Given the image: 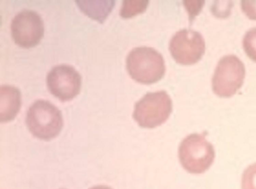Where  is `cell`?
<instances>
[{
    "instance_id": "cell-5",
    "label": "cell",
    "mask_w": 256,
    "mask_h": 189,
    "mask_svg": "<svg viewBox=\"0 0 256 189\" xmlns=\"http://www.w3.org/2000/svg\"><path fill=\"white\" fill-rule=\"evenodd\" d=\"M244 76V66L236 56H224L218 62L212 77L213 92L221 98L232 96L242 85Z\"/></svg>"
},
{
    "instance_id": "cell-4",
    "label": "cell",
    "mask_w": 256,
    "mask_h": 189,
    "mask_svg": "<svg viewBox=\"0 0 256 189\" xmlns=\"http://www.w3.org/2000/svg\"><path fill=\"white\" fill-rule=\"evenodd\" d=\"M172 110V100L166 91L148 92L136 103L132 117L140 127L152 128L164 124Z\"/></svg>"
},
{
    "instance_id": "cell-14",
    "label": "cell",
    "mask_w": 256,
    "mask_h": 189,
    "mask_svg": "<svg viewBox=\"0 0 256 189\" xmlns=\"http://www.w3.org/2000/svg\"><path fill=\"white\" fill-rule=\"evenodd\" d=\"M183 4L188 12L190 21L192 22L202 10L204 4V0H184Z\"/></svg>"
},
{
    "instance_id": "cell-7",
    "label": "cell",
    "mask_w": 256,
    "mask_h": 189,
    "mask_svg": "<svg viewBox=\"0 0 256 189\" xmlns=\"http://www.w3.org/2000/svg\"><path fill=\"white\" fill-rule=\"evenodd\" d=\"M10 30L16 44L22 48H30L38 44L44 36V22L36 12L24 10L14 18Z\"/></svg>"
},
{
    "instance_id": "cell-6",
    "label": "cell",
    "mask_w": 256,
    "mask_h": 189,
    "mask_svg": "<svg viewBox=\"0 0 256 189\" xmlns=\"http://www.w3.org/2000/svg\"><path fill=\"white\" fill-rule=\"evenodd\" d=\"M205 42L202 34L192 30L183 29L172 38L169 50L178 64L190 65L198 62L205 52Z\"/></svg>"
},
{
    "instance_id": "cell-15",
    "label": "cell",
    "mask_w": 256,
    "mask_h": 189,
    "mask_svg": "<svg viewBox=\"0 0 256 189\" xmlns=\"http://www.w3.org/2000/svg\"><path fill=\"white\" fill-rule=\"evenodd\" d=\"M241 6L243 12L248 18L256 20V0H242Z\"/></svg>"
},
{
    "instance_id": "cell-17",
    "label": "cell",
    "mask_w": 256,
    "mask_h": 189,
    "mask_svg": "<svg viewBox=\"0 0 256 189\" xmlns=\"http://www.w3.org/2000/svg\"><path fill=\"white\" fill-rule=\"evenodd\" d=\"M62 189H64V188H62Z\"/></svg>"
},
{
    "instance_id": "cell-11",
    "label": "cell",
    "mask_w": 256,
    "mask_h": 189,
    "mask_svg": "<svg viewBox=\"0 0 256 189\" xmlns=\"http://www.w3.org/2000/svg\"><path fill=\"white\" fill-rule=\"evenodd\" d=\"M148 3L149 1L147 0H124L120 14L124 18H132L144 12Z\"/></svg>"
},
{
    "instance_id": "cell-1",
    "label": "cell",
    "mask_w": 256,
    "mask_h": 189,
    "mask_svg": "<svg viewBox=\"0 0 256 189\" xmlns=\"http://www.w3.org/2000/svg\"><path fill=\"white\" fill-rule=\"evenodd\" d=\"M126 64L131 78L138 82L146 84L160 80L166 70L162 55L150 47L132 49L126 58Z\"/></svg>"
},
{
    "instance_id": "cell-10",
    "label": "cell",
    "mask_w": 256,
    "mask_h": 189,
    "mask_svg": "<svg viewBox=\"0 0 256 189\" xmlns=\"http://www.w3.org/2000/svg\"><path fill=\"white\" fill-rule=\"evenodd\" d=\"M81 12L88 17L102 23L112 11L115 0H76Z\"/></svg>"
},
{
    "instance_id": "cell-3",
    "label": "cell",
    "mask_w": 256,
    "mask_h": 189,
    "mask_svg": "<svg viewBox=\"0 0 256 189\" xmlns=\"http://www.w3.org/2000/svg\"><path fill=\"white\" fill-rule=\"evenodd\" d=\"M206 134L205 133L189 134L180 145V162L184 168L190 174L204 173L214 161V150L206 140Z\"/></svg>"
},
{
    "instance_id": "cell-16",
    "label": "cell",
    "mask_w": 256,
    "mask_h": 189,
    "mask_svg": "<svg viewBox=\"0 0 256 189\" xmlns=\"http://www.w3.org/2000/svg\"><path fill=\"white\" fill-rule=\"evenodd\" d=\"M88 189H112L110 186L104 185H98L90 188Z\"/></svg>"
},
{
    "instance_id": "cell-8",
    "label": "cell",
    "mask_w": 256,
    "mask_h": 189,
    "mask_svg": "<svg viewBox=\"0 0 256 189\" xmlns=\"http://www.w3.org/2000/svg\"><path fill=\"white\" fill-rule=\"evenodd\" d=\"M46 82L50 92L62 102L69 101L80 92L82 78L76 70L66 64L54 67L48 74Z\"/></svg>"
},
{
    "instance_id": "cell-9",
    "label": "cell",
    "mask_w": 256,
    "mask_h": 189,
    "mask_svg": "<svg viewBox=\"0 0 256 189\" xmlns=\"http://www.w3.org/2000/svg\"><path fill=\"white\" fill-rule=\"evenodd\" d=\"M21 94L16 87L1 86L0 88V121L9 122L18 114L21 106Z\"/></svg>"
},
{
    "instance_id": "cell-13",
    "label": "cell",
    "mask_w": 256,
    "mask_h": 189,
    "mask_svg": "<svg viewBox=\"0 0 256 189\" xmlns=\"http://www.w3.org/2000/svg\"><path fill=\"white\" fill-rule=\"evenodd\" d=\"M242 189H256V163L244 170L242 178Z\"/></svg>"
},
{
    "instance_id": "cell-2",
    "label": "cell",
    "mask_w": 256,
    "mask_h": 189,
    "mask_svg": "<svg viewBox=\"0 0 256 189\" xmlns=\"http://www.w3.org/2000/svg\"><path fill=\"white\" fill-rule=\"evenodd\" d=\"M26 124L34 136L49 140L58 135L62 128V112L50 102L38 100L28 110Z\"/></svg>"
},
{
    "instance_id": "cell-12",
    "label": "cell",
    "mask_w": 256,
    "mask_h": 189,
    "mask_svg": "<svg viewBox=\"0 0 256 189\" xmlns=\"http://www.w3.org/2000/svg\"><path fill=\"white\" fill-rule=\"evenodd\" d=\"M242 44L247 56L256 62V28L246 32L243 38Z\"/></svg>"
}]
</instances>
